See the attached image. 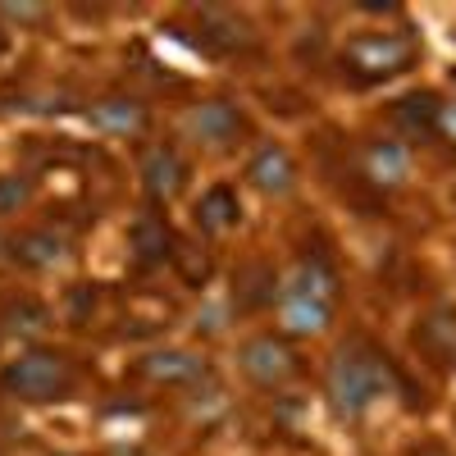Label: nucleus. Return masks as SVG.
Segmentation results:
<instances>
[{
	"mask_svg": "<svg viewBox=\"0 0 456 456\" xmlns=\"http://www.w3.org/2000/svg\"><path fill=\"white\" fill-rule=\"evenodd\" d=\"M242 370L256 379V384H283V379L297 370V356L283 338L274 333H260L242 347Z\"/></svg>",
	"mask_w": 456,
	"mask_h": 456,
	"instance_id": "nucleus-4",
	"label": "nucleus"
},
{
	"mask_svg": "<svg viewBox=\"0 0 456 456\" xmlns=\"http://www.w3.org/2000/svg\"><path fill=\"white\" fill-rule=\"evenodd\" d=\"M23 201H28V183L19 174H5L0 178V215H14Z\"/></svg>",
	"mask_w": 456,
	"mask_h": 456,
	"instance_id": "nucleus-18",
	"label": "nucleus"
},
{
	"mask_svg": "<svg viewBox=\"0 0 456 456\" xmlns=\"http://www.w3.org/2000/svg\"><path fill=\"white\" fill-rule=\"evenodd\" d=\"M238 128H242V119H238V110L228 101H201L197 110H187V133H192L197 142L219 146V142L233 137Z\"/></svg>",
	"mask_w": 456,
	"mask_h": 456,
	"instance_id": "nucleus-5",
	"label": "nucleus"
},
{
	"mask_svg": "<svg viewBox=\"0 0 456 456\" xmlns=\"http://www.w3.org/2000/svg\"><path fill=\"white\" fill-rule=\"evenodd\" d=\"M197 219H201V228H228L238 219V192L233 187H210V192L201 197V206H197Z\"/></svg>",
	"mask_w": 456,
	"mask_h": 456,
	"instance_id": "nucleus-11",
	"label": "nucleus"
},
{
	"mask_svg": "<svg viewBox=\"0 0 456 456\" xmlns=\"http://www.w3.org/2000/svg\"><path fill=\"white\" fill-rule=\"evenodd\" d=\"M146 374L151 379H165V384H178V379H197L201 374V361L187 356V352H160L146 361Z\"/></svg>",
	"mask_w": 456,
	"mask_h": 456,
	"instance_id": "nucleus-13",
	"label": "nucleus"
},
{
	"mask_svg": "<svg viewBox=\"0 0 456 456\" xmlns=\"http://www.w3.org/2000/svg\"><path fill=\"white\" fill-rule=\"evenodd\" d=\"M142 183H146V192L156 201H169L183 187V160L174 156L169 146H151L146 160H142Z\"/></svg>",
	"mask_w": 456,
	"mask_h": 456,
	"instance_id": "nucleus-6",
	"label": "nucleus"
},
{
	"mask_svg": "<svg viewBox=\"0 0 456 456\" xmlns=\"http://www.w3.org/2000/svg\"><path fill=\"white\" fill-rule=\"evenodd\" d=\"M438 119H443V110H438V101H434L429 92L402 96V101L393 105V124H397L402 133H411V137H429V133L438 128Z\"/></svg>",
	"mask_w": 456,
	"mask_h": 456,
	"instance_id": "nucleus-8",
	"label": "nucleus"
},
{
	"mask_svg": "<svg viewBox=\"0 0 456 456\" xmlns=\"http://www.w3.org/2000/svg\"><path fill=\"white\" fill-rule=\"evenodd\" d=\"M415 55L411 37H356V42L347 46V64L361 73V78H388V73L406 69Z\"/></svg>",
	"mask_w": 456,
	"mask_h": 456,
	"instance_id": "nucleus-3",
	"label": "nucleus"
},
{
	"mask_svg": "<svg viewBox=\"0 0 456 456\" xmlns=\"http://www.w3.org/2000/svg\"><path fill=\"white\" fill-rule=\"evenodd\" d=\"M0 14L14 19V23H37V19H46L42 5H0Z\"/></svg>",
	"mask_w": 456,
	"mask_h": 456,
	"instance_id": "nucleus-19",
	"label": "nucleus"
},
{
	"mask_svg": "<svg viewBox=\"0 0 456 456\" xmlns=\"http://www.w3.org/2000/svg\"><path fill=\"white\" fill-rule=\"evenodd\" d=\"M406 456H447V447H438V443H425V447H415V452H406Z\"/></svg>",
	"mask_w": 456,
	"mask_h": 456,
	"instance_id": "nucleus-20",
	"label": "nucleus"
},
{
	"mask_svg": "<svg viewBox=\"0 0 456 456\" xmlns=\"http://www.w3.org/2000/svg\"><path fill=\"white\" fill-rule=\"evenodd\" d=\"M206 19V37H210V42H219V46H228V51H233V46H247V23L238 19V14H228V10H206L201 14Z\"/></svg>",
	"mask_w": 456,
	"mask_h": 456,
	"instance_id": "nucleus-14",
	"label": "nucleus"
},
{
	"mask_svg": "<svg viewBox=\"0 0 456 456\" xmlns=\"http://www.w3.org/2000/svg\"><path fill=\"white\" fill-rule=\"evenodd\" d=\"M92 119H96L101 128H110V133H137V128L146 124V114H142L137 101H101V105L92 110Z\"/></svg>",
	"mask_w": 456,
	"mask_h": 456,
	"instance_id": "nucleus-12",
	"label": "nucleus"
},
{
	"mask_svg": "<svg viewBox=\"0 0 456 456\" xmlns=\"http://www.w3.org/2000/svg\"><path fill=\"white\" fill-rule=\"evenodd\" d=\"M425 342L434 347V356L452 361V356H456V315H452V311H434V315L425 320Z\"/></svg>",
	"mask_w": 456,
	"mask_h": 456,
	"instance_id": "nucleus-17",
	"label": "nucleus"
},
{
	"mask_svg": "<svg viewBox=\"0 0 456 456\" xmlns=\"http://www.w3.org/2000/svg\"><path fill=\"white\" fill-rule=\"evenodd\" d=\"M370 174L379 183H397L406 174V156H402V146L397 142H374L370 146Z\"/></svg>",
	"mask_w": 456,
	"mask_h": 456,
	"instance_id": "nucleus-16",
	"label": "nucleus"
},
{
	"mask_svg": "<svg viewBox=\"0 0 456 456\" xmlns=\"http://www.w3.org/2000/svg\"><path fill=\"white\" fill-rule=\"evenodd\" d=\"M5 388L28 402H51L73 388V370L60 352H28L5 370Z\"/></svg>",
	"mask_w": 456,
	"mask_h": 456,
	"instance_id": "nucleus-2",
	"label": "nucleus"
},
{
	"mask_svg": "<svg viewBox=\"0 0 456 456\" xmlns=\"http://www.w3.org/2000/svg\"><path fill=\"white\" fill-rule=\"evenodd\" d=\"M64 256V238L51 233V228H32V233L14 238V260L32 265V270H46V265H55Z\"/></svg>",
	"mask_w": 456,
	"mask_h": 456,
	"instance_id": "nucleus-9",
	"label": "nucleus"
},
{
	"mask_svg": "<svg viewBox=\"0 0 456 456\" xmlns=\"http://www.w3.org/2000/svg\"><path fill=\"white\" fill-rule=\"evenodd\" d=\"M133 247H137L142 260H160V256L169 251V228H165V219H160L156 210H146V215L133 224Z\"/></svg>",
	"mask_w": 456,
	"mask_h": 456,
	"instance_id": "nucleus-10",
	"label": "nucleus"
},
{
	"mask_svg": "<svg viewBox=\"0 0 456 456\" xmlns=\"http://www.w3.org/2000/svg\"><path fill=\"white\" fill-rule=\"evenodd\" d=\"M329 324V301H315V297H288V329L297 333H315Z\"/></svg>",
	"mask_w": 456,
	"mask_h": 456,
	"instance_id": "nucleus-15",
	"label": "nucleus"
},
{
	"mask_svg": "<svg viewBox=\"0 0 456 456\" xmlns=\"http://www.w3.org/2000/svg\"><path fill=\"white\" fill-rule=\"evenodd\" d=\"M251 183L260 187V192H288L292 187V160H288V151L283 146H260L251 165H247Z\"/></svg>",
	"mask_w": 456,
	"mask_h": 456,
	"instance_id": "nucleus-7",
	"label": "nucleus"
},
{
	"mask_svg": "<svg viewBox=\"0 0 456 456\" xmlns=\"http://www.w3.org/2000/svg\"><path fill=\"white\" fill-rule=\"evenodd\" d=\"M384 388H388L384 356H379L374 347H365V342H342V352L333 356V370H329L333 406L342 415H361Z\"/></svg>",
	"mask_w": 456,
	"mask_h": 456,
	"instance_id": "nucleus-1",
	"label": "nucleus"
}]
</instances>
